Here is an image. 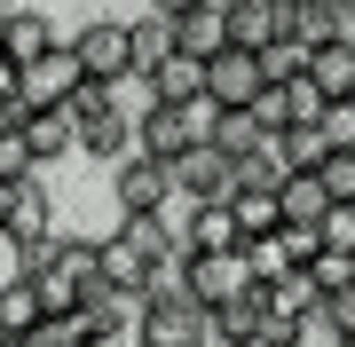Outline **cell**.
Returning a JSON list of instances; mask_svg holds the SVG:
<instances>
[{
	"label": "cell",
	"mask_w": 355,
	"mask_h": 347,
	"mask_svg": "<svg viewBox=\"0 0 355 347\" xmlns=\"http://www.w3.org/2000/svg\"><path fill=\"white\" fill-rule=\"evenodd\" d=\"M214 127H221V103H214V95H190V103H142V118H135V150H150V158H166V166H174L182 150L214 142Z\"/></svg>",
	"instance_id": "1"
},
{
	"label": "cell",
	"mask_w": 355,
	"mask_h": 347,
	"mask_svg": "<svg viewBox=\"0 0 355 347\" xmlns=\"http://www.w3.org/2000/svg\"><path fill=\"white\" fill-rule=\"evenodd\" d=\"M71 111H79V150H87V158L119 166V158L135 150V118H142V111H119V87H95V79H87Z\"/></svg>",
	"instance_id": "2"
},
{
	"label": "cell",
	"mask_w": 355,
	"mask_h": 347,
	"mask_svg": "<svg viewBox=\"0 0 355 347\" xmlns=\"http://www.w3.org/2000/svg\"><path fill=\"white\" fill-rule=\"evenodd\" d=\"M316 316H324V292H316V276H308V269L261 284V332H268V339L308 347V323H316Z\"/></svg>",
	"instance_id": "3"
},
{
	"label": "cell",
	"mask_w": 355,
	"mask_h": 347,
	"mask_svg": "<svg viewBox=\"0 0 355 347\" xmlns=\"http://www.w3.org/2000/svg\"><path fill=\"white\" fill-rule=\"evenodd\" d=\"M71 48H79V64H87L95 87H135V24H127V16H95V24H79Z\"/></svg>",
	"instance_id": "4"
},
{
	"label": "cell",
	"mask_w": 355,
	"mask_h": 347,
	"mask_svg": "<svg viewBox=\"0 0 355 347\" xmlns=\"http://www.w3.org/2000/svg\"><path fill=\"white\" fill-rule=\"evenodd\" d=\"M174 197L182 206H229L237 197V158L221 142H198V150L174 158Z\"/></svg>",
	"instance_id": "5"
},
{
	"label": "cell",
	"mask_w": 355,
	"mask_h": 347,
	"mask_svg": "<svg viewBox=\"0 0 355 347\" xmlns=\"http://www.w3.org/2000/svg\"><path fill=\"white\" fill-rule=\"evenodd\" d=\"M79 87H87V64H79L71 39H55L40 64H24V79H16V95H24L32 111H55V103H79Z\"/></svg>",
	"instance_id": "6"
},
{
	"label": "cell",
	"mask_w": 355,
	"mask_h": 347,
	"mask_svg": "<svg viewBox=\"0 0 355 347\" xmlns=\"http://www.w3.org/2000/svg\"><path fill=\"white\" fill-rule=\"evenodd\" d=\"M111 197H119V213H166L174 206V166L150 150H127L111 166Z\"/></svg>",
	"instance_id": "7"
},
{
	"label": "cell",
	"mask_w": 355,
	"mask_h": 347,
	"mask_svg": "<svg viewBox=\"0 0 355 347\" xmlns=\"http://www.w3.org/2000/svg\"><path fill=\"white\" fill-rule=\"evenodd\" d=\"M268 87V71H261V48H237L229 39L221 55H205V95H214L221 111H253V95Z\"/></svg>",
	"instance_id": "8"
},
{
	"label": "cell",
	"mask_w": 355,
	"mask_h": 347,
	"mask_svg": "<svg viewBox=\"0 0 355 347\" xmlns=\"http://www.w3.org/2000/svg\"><path fill=\"white\" fill-rule=\"evenodd\" d=\"M182 269H190V292L205 300V308H229V300L253 292V260H245V244H229V253H190Z\"/></svg>",
	"instance_id": "9"
},
{
	"label": "cell",
	"mask_w": 355,
	"mask_h": 347,
	"mask_svg": "<svg viewBox=\"0 0 355 347\" xmlns=\"http://www.w3.org/2000/svg\"><path fill=\"white\" fill-rule=\"evenodd\" d=\"M24 150L40 158V174H48L55 158H71V150H79V111H71V103H55V111H24Z\"/></svg>",
	"instance_id": "10"
},
{
	"label": "cell",
	"mask_w": 355,
	"mask_h": 347,
	"mask_svg": "<svg viewBox=\"0 0 355 347\" xmlns=\"http://www.w3.org/2000/svg\"><path fill=\"white\" fill-rule=\"evenodd\" d=\"M135 87H142V103H190V95H205V55L174 48L150 79H135Z\"/></svg>",
	"instance_id": "11"
},
{
	"label": "cell",
	"mask_w": 355,
	"mask_h": 347,
	"mask_svg": "<svg viewBox=\"0 0 355 347\" xmlns=\"http://www.w3.org/2000/svg\"><path fill=\"white\" fill-rule=\"evenodd\" d=\"M48 48H55V24H48L40 8H8V16H0V55H8L16 71H24V64H40Z\"/></svg>",
	"instance_id": "12"
},
{
	"label": "cell",
	"mask_w": 355,
	"mask_h": 347,
	"mask_svg": "<svg viewBox=\"0 0 355 347\" xmlns=\"http://www.w3.org/2000/svg\"><path fill=\"white\" fill-rule=\"evenodd\" d=\"M127 24H135V79H150L166 55L182 48V32H174V16H166V8H142V16H127Z\"/></svg>",
	"instance_id": "13"
},
{
	"label": "cell",
	"mask_w": 355,
	"mask_h": 347,
	"mask_svg": "<svg viewBox=\"0 0 355 347\" xmlns=\"http://www.w3.org/2000/svg\"><path fill=\"white\" fill-rule=\"evenodd\" d=\"M40 323H48L40 284H32V276H8V284H0V332H8V339H32Z\"/></svg>",
	"instance_id": "14"
},
{
	"label": "cell",
	"mask_w": 355,
	"mask_h": 347,
	"mask_svg": "<svg viewBox=\"0 0 355 347\" xmlns=\"http://www.w3.org/2000/svg\"><path fill=\"white\" fill-rule=\"evenodd\" d=\"M229 213H237V237H277L284 229V190H245V181H237Z\"/></svg>",
	"instance_id": "15"
},
{
	"label": "cell",
	"mask_w": 355,
	"mask_h": 347,
	"mask_svg": "<svg viewBox=\"0 0 355 347\" xmlns=\"http://www.w3.org/2000/svg\"><path fill=\"white\" fill-rule=\"evenodd\" d=\"M174 32H182V48H190V55H221V48H229V8H221V0H205V8L174 16Z\"/></svg>",
	"instance_id": "16"
},
{
	"label": "cell",
	"mask_w": 355,
	"mask_h": 347,
	"mask_svg": "<svg viewBox=\"0 0 355 347\" xmlns=\"http://www.w3.org/2000/svg\"><path fill=\"white\" fill-rule=\"evenodd\" d=\"M308 79L340 103V95H355V48H340V39H324V48H308Z\"/></svg>",
	"instance_id": "17"
},
{
	"label": "cell",
	"mask_w": 355,
	"mask_h": 347,
	"mask_svg": "<svg viewBox=\"0 0 355 347\" xmlns=\"http://www.w3.org/2000/svg\"><path fill=\"white\" fill-rule=\"evenodd\" d=\"M277 158H284L292 174H316L324 158H331V142H324L316 118H300V127H284V134H277Z\"/></svg>",
	"instance_id": "18"
},
{
	"label": "cell",
	"mask_w": 355,
	"mask_h": 347,
	"mask_svg": "<svg viewBox=\"0 0 355 347\" xmlns=\"http://www.w3.org/2000/svg\"><path fill=\"white\" fill-rule=\"evenodd\" d=\"M331 213V190H324V174H284V221H316Z\"/></svg>",
	"instance_id": "19"
},
{
	"label": "cell",
	"mask_w": 355,
	"mask_h": 347,
	"mask_svg": "<svg viewBox=\"0 0 355 347\" xmlns=\"http://www.w3.org/2000/svg\"><path fill=\"white\" fill-rule=\"evenodd\" d=\"M229 8V0H221ZM229 39L237 48H268V39H284V8H229Z\"/></svg>",
	"instance_id": "20"
},
{
	"label": "cell",
	"mask_w": 355,
	"mask_h": 347,
	"mask_svg": "<svg viewBox=\"0 0 355 347\" xmlns=\"http://www.w3.org/2000/svg\"><path fill=\"white\" fill-rule=\"evenodd\" d=\"M245 260H253V284H277V276L300 269V260H292V244H284V229H277V237H245Z\"/></svg>",
	"instance_id": "21"
},
{
	"label": "cell",
	"mask_w": 355,
	"mask_h": 347,
	"mask_svg": "<svg viewBox=\"0 0 355 347\" xmlns=\"http://www.w3.org/2000/svg\"><path fill=\"white\" fill-rule=\"evenodd\" d=\"M214 142H221L229 158H253V150H261L268 134H261V118H253V111H221V127H214Z\"/></svg>",
	"instance_id": "22"
},
{
	"label": "cell",
	"mask_w": 355,
	"mask_h": 347,
	"mask_svg": "<svg viewBox=\"0 0 355 347\" xmlns=\"http://www.w3.org/2000/svg\"><path fill=\"white\" fill-rule=\"evenodd\" d=\"M308 276H316V292L331 300V292H347L355 284V253H340V244H324L316 260H308Z\"/></svg>",
	"instance_id": "23"
},
{
	"label": "cell",
	"mask_w": 355,
	"mask_h": 347,
	"mask_svg": "<svg viewBox=\"0 0 355 347\" xmlns=\"http://www.w3.org/2000/svg\"><path fill=\"white\" fill-rule=\"evenodd\" d=\"M316 174H324V190H331V206H355V150H331V158H324Z\"/></svg>",
	"instance_id": "24"
},
{
	"label": "cell",
	"mask_w": 355,
	"mask_h": 347,
	"mask_svg": "<svg viewBox=\"0 0 355 347\" xmlns=\"http://www.w3.org/2000/svg\"><path fill=\"white\" fill-rule=\"evenodd\" d=\"M316 127H324V142H331V150H355V95L324 103V118H316Z\"/></svg>",
	"instance_id": "25"
},
{
	"label": "cell",
	"mask_w": 355,
	"mask_h": 347,
	"mask_svg": "<svg viewBox=\"0 0 355 347\" xmlns=\"http://www.w3.org/2000/svg\"><path fill=\"white\" fill-rule=\"evenodd\" d=\"M316 332H324V339H355V284H347V292H331V300H324Z\"/></svg>",
	"instance_id": "26"
},
{
	"label": "cell",
	"mask_w": 355,
	"mask_h": 347,
	"mask_svg": "<svg viewBox=\"0 0 355 347\" xmlns=\"http://www.w3.org/2000/svg\"><path fill=\"white\" fill-rule=\"evenodd\" d=\"M24 174H40V158L24 150V134H8L0 142V181H24Z\"/></svg>",
	"instance_id": "27"
},
{
	"label": "cell",
	"mask_w": 355,
	"mask_h": 347,
	"mask_svg": "<svg viewBox=\"0 0 355 347\" xmlns=\"http://www.w3.org/2000/svg\"><path fill=\"white\" fill-rule=\"evenodd\" d=\"M316 229H324V244H340V253H355V206H331V213L316 221Z\"/></svg>",
	"instance_id": "28"
},
{
	"label": "cell",
	"mask_w": 355,
	"mask_h": 347,
	"mask_svg": "<svg viewBox=\"0 0 355 347\" xmlns=\"http://www.w3.org/2000/svg\"><path fill=\"white\" fill-rule=\"evenodd\" d=\"M87 347H142V323H103Z\"/></svg>",
	"instance_id": "29"
},
{
	"label": "cell",
	"mask_w": 355,
	"mask_h": 347,
	"mask_svg": "<svg viewBox=\"0 0 355 347\" xmlns=\"http://www.w3.org/2000/svg\"><path fill=\"white\" fill-rule=\"evenodd\" d=\"M331 39H340V48H355V0H340V16H331Z\"/></svg>",
	"instance_id": "30"
},
{
	"label": "cell",
	"mask_w": 355,
	"mask_h": 347,
	"mask_svg": "<svg viewBox=\"0 0 355 347\" xmlns=\"http://www.w3.org/2000/svg\"><path fill=\"white\" fill-rule=\"evenodd\" d=\"M8 213H16V181H0V237H8Z\"/></svg>",
	"instance_id": "31"
},
{
	"label": "cell",
	"mask_w": 355,
	"mask_h": 347,
	"mask_svg": "<svg viewBox=\"0 0 355 347\" xmlns=\"http://www.w3.org/2000/svg\"><path fill=\"white\" fill-rule=\"evenodd\" d=\"M150 8H166V16H190V8H205V0H150Z\"/></svg>",
	"instance_id": "32"
},
{
	"label": "cell",
	"mask_w": 355,
	"mask_h": 347,
	"mask_svg": "<svg viewBox=\"0 0 355 347\" xmlns=\"http://www.w3.org/2000/svg\"><path fill=\"white\" fill-rule=\"evenodd\" d=\"M16 79H24V71H16L8 55H0V95H16Z\"/></svg>",
	"instance_id": "33"
},
{
	"label": "cell",
	"mask_w": 355,
	"mask_h": 347,
	"mask_svg": "<svg viewBox=\"0 0 355 347\" xmlns=\"http://www.w3.org/2000/svg\"><path fill=\"white\" fill-rule=\"evenodd\" d=\"M229 8H284V0H229Z\"/></svg>",
	"instance_id": "34"
},
{
	"label": "cell",
	"mask_w": 355,
	"mask_h": 347,
	"mask_svg": "<svg viewBox=\"0 0 355 347\" xmlns=\"http://www.w3.org/2000/svg\"><path fill=\"white\" fill-rule=\"evenodd\" d=\"M245 347H284V339H268V332H253V339H245Z\"/></svg>",
	"instance_id": "35"
},
{
	"label": "cell",
	"mask_w": 355,
	"mask_h": 347,
	"mask_svg": "<svg viewBox=\"0 0 355 347\" xmlns=\"http://www.w3.org/2000/svg\"><path fill=\"white\" fill-rule=\"evenodd\" d=\"M331 347H355V339H331Z\"/></svg>",
	"instance_id": "36"
}]
</instances>
